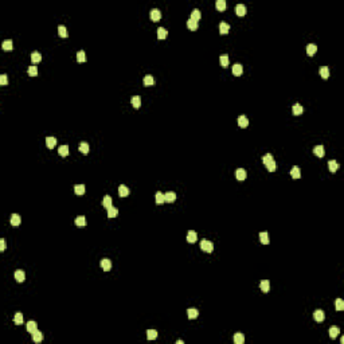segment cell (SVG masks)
<instances>
[{
	"instance_id": "1",
	"label": "cell",
	"mask_w": 344,
	"mask_h": 344,
	"mask_svg": "<svg viewBox=\"0 0 344 344\" xmlns=\"http://www.w3.org/2000/svg\"><path fill=\"white\" fill-rule=\"evenodd\" d=\"M262 161H264V164H265V167L268 168V171L269 172H274L276 171V161H274V159H273V156H272L270 153H268V155H265L264 157H262Z\"/></svg>"
},
{
	"instance_id": "2",
	"label": "cell",
	"mask_w": 344,
	"mask_h": 344,
	"mask_svg": "<svg viewBox=\"0 0 344 344\" xmlns=\"http://www.w3.org/2000/svg\"><path fill=\"white\" fill-rule=\"evenodd\" d=\"M200 249L203 250V252H206V253H211L214 250V243L211 242V241L203 239V241L200 242Z\"/></svg>"
},
{
	"instance_id": "3",
	"label": "cell",
	"mask_w": 344,
	"mask_h": 344,
	"mask_svg": "<svg viewBox=\"0 0 344 344\" xmlns=\"http://www.w3.org/2000/svg\"><path fill=\"white\" fill-rule=\"evenodd\" d=\"M151 19L153 20V22H157V20L161 19V11H159L157 8H153V10H151Z\"/></svg>"
},
{
	"instance_id": "4",
	"label": "cell",
	"mask_w": 344,
	"mask_h": 344,
	"mask_svg": "<svg viewBox=\"0 0 344 344\" xmlns=\"http://www.w3.org/2000/svg\"><path fill=\"white\" fill-rule=\"evenodd\" d=\"M313 319H315L317 323L324 321V319H325V313L323 312L321 309H317V311H316V312L313 313Z\"/></svg>"
},
{
	"instance_id": "5",
	"label": "cell",
	"mask_w": 344,
	"mask_h": 344,
	"mask_svg": "<svg viewBox=\"0 0 344 344\" xmlns=\"http://www.w3.org/2000/svg\"><path fill=\"white\" fill-rule=\"evenodd\" d=\"M101 268L104 269L105 272H109L112 269V261L109 259V258H104V259H101Z\"/></svg>"
},
{
	"instance_id": "6",
	"label": "cell",
	"mask_w": 344,
	"mask_h": 344,
	"mask_svg": "<svg viewBox=\"0 0 344 344\" xmlns=\"http://www.w3.org/2000/svg\"><path fill=\"white\" fill-rule=\"evenodd\" d=\"M230 31V24L226 22H222L219 24V32L222 34V35H226V34H229Z\"/></svg>"
},
{
	"instance_id": "7",
	"label": "cell",
	"mask_w": 344,
	"mask_h": 344,
	"mask_svg": "<svg viewBox=\"0 0 344 344\" xmlns=\"http://www.w3.org/2000/svg\"><path fill=\"white\" fill-rule=\"evenodd\" d=\"M10 222H11V226L18 227L20 225V217L18 215V214H12L11 218H10Z\"/></svg>"
},
{
	"instance_id": "8",
	"label": "cell",
	"mask_w": 344,
	"mask_h": 344,
	"mask_svg": "<svg viewBox=\"0 0 344 344\" xmlns=\"http://www.w3.org/2000/svg\"><path fill=\"white\" fill-rule=\"evenodd\" d=\"M196 239H198L196 231H194V230H190V231H188V234H187V242L194 243V242H196Z\"/></svg>"
},
{
	"instance_id": "9",
	"label": "cell",
	"mask_w": 344,
	"mask_h": 344,
	"mask_svg": "<svg viewBox=\"0 0 344 344\" xmlns=\"http://www.w3.org/2000/svg\"><path fill=\"white\" fill-rule=\"evenodd\" d=\"M313 153H315L316 156L323 157V156L325 155V149H324V147H323V145H316V147L313 148Z\"/></svg>"
},
{
	"instance_id": "10",
	"label": "cell",
	"mask_w": 344,
	"mask_h": 344,
	"mask_svg": "<svg viewBox=\"0 0 344 344\" xmlns=\"http://www.w3.org/2000/svg\"><path fill=\"white\" fill-rule=\"evenodd\" d=\"M118 195H120L121 198L128 196V195H129V188H128L125 184H121L120 187H118Z\"/></svg>"
},
{
	"instance_id": "11",
	"label": "cell",
	"mask_w": 344,
	"mask_h": 344,
	"mask_svg": "<svg viewBox=\"0 0 344 344\" xmlns=\"http://www.w3.org/2000/svg\"><path fill=\"white\" fill-rule=\"evenodd\" d=\"M164 196H166V202H167V203H173V202L176 200V194L173 191L166 192V194H164Z\"/></svg>"
},
{
	"instance_id": "12",
	"label": "cell",
	"mask_w": 344,
	"mask_h": 344,
	"mask_svg": "<svg viewBox=\"0 0 344 344\" xmlns=\"http://www.w3.org/2000/svg\"><path fill=\"white\" fill-rule=\"evenodd\" d=\"M259 288H261V290L264 293H268L269 290H270V282H269L268 280H262L261 284H259Z\"/></svg>"
},
{
	"instance_id": "13",
	"label": "cell",
	"mask_w": 344,
	"mask_h": 344,
	"mask_svg": "<svg viewBox=\"0 0 344 344\" xmlns=\"http://www.w3.org/2000/svg\"><path fill=\"white\" fill-rule=\"evenodd\" d=\"M235 14L238 16H245V14H246V7L243 6V4H237L235 6Z\"/></svg>"
},
{
	"instance_id": "14",
	"label": "cell",
	"mask_w": 344,
	"mask_h": 344,
	"mask_svg": "<svg viewBox=\"0 0 344 344\" xmlns=\"http://www.w3.org/2000/svg\"><path fill=\"white\" fill-rule=\"evenodd\" d=\"M238 125L241 128H246L249 125V118L246 117L245 114H242V116H239L238 117Z\"/></svg>"
},
{
	"instance_id": "15",
	"label": "cell",
	"mask_w": 344,
	"mask_h": 344,
	"mask_svg": "<svg viewBox=\"0 0 344 344\" xmlns=\"http://www.w3.org/2000/svg\"><path fill=\"white\" fill-rule=\"evenodd\" d=\"M242 73H243V67H242V65H241V63H235V65H234V66H233V74H234V75L239 77Z\"/></svg>"
},
{
	"instance_id": "16",
	"label": "cell",
	"mask_w": 344,
	"mask_h": 344,
	"mask_svg": "<svg viewBox=\"0 0 344 344\" xmlns=\"http://www.w3.org/2000/svg\"><path fill=\"white\" fill-rule=\"evenodd\" d=\"M316 51H317V46L313 45V43H311V45L306 46V54L309 55V57H313V55L316 54Z\"/></svg>"
},
{
	"instance_id": "17",
	"label": "cell",
	"mask_w": 344,
	"mask_h": 344,
	"mask_svg": "<svg viewBox=\"0 0 344 344\" xmlns=\"http://www.w3.org/2000/svg\"><path fill=\"white\" fill-rule=\"evenodd\" d=\"M31 335H32V340L35 341V343H41V341L43 340V333H42L41 331H38V329Z\"/></svg>"
},
{
	"instance_id": "18",
	"label": "cell",
	"mask_w": 344,
	"mask_h": 344,
	"mask_svg": "<svg viewBox=\"0 0 344 344\" xmlns=\"http://www.w3.org/2000/svg\"><path fill=\"white\" fill-rule=\"evenodd\" d=\"M235 178L238 179V180H245L246 179V171L243 168H238L235 171Z\"/></svg>"
},
{
	"instance_id": "19",
	"label": "cell",
	"mask_w": 344,
	"mask_h": 344,
	"mask_svg": "<svg viewBox=\"0 0 344 344\" xmlns=\"http://www.w3.org/2000/svg\"><path fill=\"white\" fill-rule=\"evenodd\" d=\"M328 167H329V171L332 172V173H335V172L339 169V164L336 160H329L328 161Z\"/></svg>"
},
{
	"instance_id": "20",
	"label": "cell",
	"mask_w": 344,
	"mask_h": 344,
	"mask_svg": "<svg viewBox=\"0 0 344 344\" xmlns=\"http://www.w3.org/2000/svg\"><path fill=\"white\" fill-rule=\"evenodd\" d=\"M290 176L293 179H299V178H301V172H300V168L297 166H294L293 168L290 169Z\"/></svg>"
},
{
	"instance_id": "21",
	"label": "cell",
	"mask_w": 344,
	"mask_h": 344,
	"mask_svg": "<svg viewBox=\"0 0 344 344\" xmlns=\"http://www.w3.org/2000/svg\"><path fill=\"white\" fill-rule=\"evenodd\" d=\"M15 280L18 281V282H23V281L26 280V274L23 270H16L15 272Z\"/></svg>"
},
{
	"instance_id": "22",
	"label": "cell",
	"mask_w": 344,
	"mask_h": 344,
	"mask_svg": "<svg viewBox=\"0 0 344 344\" xmlns=\"http://www.w3.org/2000/svg\"><path fill=\"white\" fill-rule=\"evenodd\" d=\"M131 102H132V105H133L134 109H139L141 106V98L139 96H133V97H132Z\"/></svg>"
},
{
	"instance_id": "23",
	"label": "cell",
	"mask_w": 344,
	"mask_h": 344,
	"mask_svg": "<svg viewBox=\"0 0 344 344\" xmlns=\"http://www.w3.org/2000/svg\"><path fill=\"white\" fill-rule=\"evenodd\" d=\"M259 239H261V242L264 243V245H269V242H270V239H269V234L266 233V231L259 233Z\"/></svg>"
},
{
	"instance_id": "24",
	"label": "cell",
	"mask_w": 344,
	"mask_h": 344,
	"mask_svg": "<svg viewBox=\"0 0 344 344\" xmlns=\"http://www.w3.org/2000/svg\"><path fill=\"white\" fill-rule=\"evenodd\" d=\"M36 329H38V324H36L35 321H32L31 320V321L27 323V331H28L30 333H34Z\"/></svg>"
},
{
	"instance_id": "25",
	"label": "cell",
	"mask_w": 344,
	"mask_h": 344,
	"mask_svg": "<svg viewBox=\"0 0 344 344\" xmlns=\"http://www.w3.org/2000/svg\"><path fill=\"white\" fill-rule=\"evenodd\" d=\"M46 145H47V148L53 149V148L57 145V139H55V137H47V139H46Z\"/></svg>"
},
{
	"instance_id": "26",
	"label": "cell",
	"mask_w": 344,
	"mask_h": 344,
	"mask_svg": "<svg viewBox=\"0 0 344 344\" xmlns=\"http://www.w3.org/2000/svg\"><path fill=\"white\" fill-rule=\"evenodd\" d=\"M243 341H245V336H243L241 332H237L235 335H234V343L235 344H243Z\"/></svg>"
},
{
	"instance_id": "27",
	"label": "cell",
	"mask_w": 344,
	"mask_h": 344,
	"mask_svg": "<svg viewBox=\"0 0 344 344\" xmlns=\"http://www.w3.org/2000/svg\"><path fill=\"white\" fill-rule=\"evenodd\" d=\"M1 47H3V50H7V51L12 50V48H14V42L11 41V39H7V41H4V42H3Z\"/></svg>"
},
{
	"instance_id": "28",
	"label": "cell",
	"mask_w": 344,
	"mask_h": 344,
	"mask_svg": "<svg viewBox=\"0 0 344 344\" xmlns=\"http://www.w3.org/2000/svg\"><path fill=\"white\" fill-rule=\"evenodd\" d=\"M85 191H86V188H85V186L83 184H77V186H74V192H75L77 195H83L85 194Z\"/></svg>"
},
{
	"instance_id": "29",
	"label": "cell",
	"mask_w": 344,
	"mask_h": 344,
	"mask_svg": "<svg viewBox=\"0 0 344 344\" xmlns=\"http://www.w3.org/2000/svg\"><path fill=\"white\" fill-rule=\"evenodd\" d=\"M215 7H217L218 11H220V12H222V11H225L227 8V4H226V1H225V0H218L217 3H215Z\"/></svg>"
},
{
	"instance_id": "30",
	"label": "cell",
	"mask_w": 344,
	"mask_h": 344,
	"mask_svg": "<svg viewBox=\"0 0 344 344\" xmlns=\"http://www.w3.org/2000/svg\"><path fill=\"white\" fill-rule=\"evenodd\" d=\"M187 315H188V319H196L198 316H199V312H198V309L195 308H190L187 311Z\"/></svg>"
},
{
	"instance_id": "31",
	"label": "cell",
	"mask_w": 344,
	"mask_h": 344,
	"mask_svg": "<svg viewBox=\"0 0 344 344\" xmlns=\"http://www.w3.org/2000/svg\"><path fill=\"white\" fill-rule=\"evenodd\" d=\"M292 112H293L294 116H299V114H301V113L304 112V108L300 105V104H294L293 108H292Z\"/></svg>"
},
{
	"instance_id": "32",
	"label": "cell",
	"mask_w": 344,
	"mask_h": 344,
	"mask_svg": "<svg viewBox=\"0 0 344 344\" xmlns=\"http://www.w3.org/2000/svg\"><path fill=\"white\" fill-rule=\"evenodd\" d=\"M143 82H144V85L145 86H152L153 83H155V78H153V75H149V74H148V75L144 77Z\"/></svg>"
},
{
	"instance_id": "33",
	"label": "cell",
	"mask_w": 344,
	"mask_h": 344,
	"mask_svg": "<svg viewBox=\"0 0 344 344\" xmlns=\"http://www.w3.org/2000/svg\"><path fill=\"white\" fill-rule=\"evenodd\" d=\"M58 34H59L61 38H67V36H69V32H67V28L65 26H59V27H58Z\"/></svg>"
},
{
	"instance_id": "34",
	"label": "cell",
	"mask_w": 344,
	"mask_h": 344,
	"mask_svg": "<svg viewBox=\"0 0 344 344\" xmlns=\"http://www.w3.org/2000/svg\"><path fill=\"white\" fill-rule=\"evenodd\" d=\"M31 61L34 62V63H38V62L42 61V55H41L39 51H34V53H32L31 54Z\"/></svg>"
},
{
	"instance_id": "35",
	"label": "cell",
	"mask_w": 344,
	"mask_h": 344,
	"mask_svg": "<svg viewBox=\"0 0 344 344\" xmlns=\"http://www.w3.org/2000/svg\"><path fill=\"white\" fill-rule=\"evenodd\" d=\"M339 333H340V329H339V327H331V328H329V336H331L332 339L338 338Z\"/></svg>"
},
{
	"instance_id": "36",
	"label": "cell",
	"mask_w": 344,
	"mask_h": 344,
	"mask_svg": "<svg viewBox=\"0 0 344 344\" xmlns=\"http://www.w3.org/2000/svg\"><path fill=\"white\" fill-rule=\"evenodd\" d=\"M75 226H78V227H85L86 226V218L85 217H78V218H75Z\"/></svg>"
},
{
	"instance_id": "37",
	"label": "cell",
	"mask_w": 344,
	"mask_h": 344,
	"mask_svg": "<svg viewBox=\"0 0 344 344\" xmlns=\"http://www.w3.org/2000/svg\"><path fill=\"white\" fill-rule=\"evenodd\" d=\"M167 35H168V32H167L166 28H163V27H159V28H157V38L159 39H166Z\"/></svg>"
},
{
	"instance_id": "38",
	"label": "cell",
	"mask_w": 344,
	"mask_h": 344,
	"mask_svg": "<svg viewBox=\"0 0 344 344\" xmlns=\"http://www.w3.org/2000/svg\"><path fill=\"white\" fill-rule=\"evenodd\" d=\"M58 153L63 157L67 156V155H69V145H61V147L58 148Z\"/></svg>"
},
{
	"instance_id": "39",
	"label": "cell",
	"mask_w": 344,
	"mask_h": 344,
	"mask_svg": "<svg viewBox=\"0 0 344 344\" xmlns=\"http://www.w3.org/2000/svg\"><path fill=\"white\" fill-rule=\"evenodd\" d=\"M112 202H113V199H112V196H109V195H106L105 198H104V200H102V204H104V207L108 210L109 207H112Z\"/></svg>"
},
{
	"instance_id": "40",
	"label": "cell",
	"mask_w": 344,
	"mask_h": 344,
	"mask_svg": "<svg viewBox=\"0 0 344 344\" xmlns=\"http://www.w3.org/2000/svg\"><path fill=\"white\" fill-rule=\"evenodd\" d=\"M23 315L20 312H18V313H15V316H14V323H15L16 325H20V324H23Z\"/></svg>"
},
{
	"instance_id": "41",
	"label": "cell",
	"mask_w": 344,
	"mask_h": 344,
	"mask_svg": "<svg viewBox=\"0 0 344 344\" xmlns=\"http://www.w3.org/2000/svg\"><path fill=\"white\" fill-rule=\"evenodd\" d=\"M187 27H188L190 30H192V31H195V30H198L199 24H198V22H195V20L188 19V20H187Z\"/></svg>"
},
{
	"instance_id": "42",
	"label": "cell",
	"mask_w": 344,
	"mask_h": 344,
	"mask_svg": "<svg viewBox=\"0 0 344 344\" xmlns=\"http://www.w3.org/2000/svg\"><path fill=\"white\" fill-rule=\"evenodd\" d=\"M320 75L324 78V80H327L329 77V69L327 66H321L320 67Z\"/></svg>"
},
{
	"instance_id": "43",
	"label": "cell",
	"mask_w": 344,
	"mask_h": 344,
	"mask_svg": "<svg viewBox=\"0 0 344 344\" xmlns=\"http://www.w3.org/2000/svg\"><path fill=\"white\" fill-rule=\"evenodd\" d=\"M200 18H202V14H200V11H199V10H196V8H195V10L191 12V18H190V19H192V20H195V22H198V20L200 19Z\"/></svg>"
},
{
	"instance_id": "44",
	"label": "cell",
	"mask_w": 344,
	"mask_h": 344,
	"mask_svg": "<svg viewBox=\"0 0 344 344\" xmlns=\"http://www.w3.org/2000/svg\"><path fill=\"white\" fill-rule=\"evenodd\" d=\"M117 215H118V210H117V208H114L113 206L108 208V218H116Z\"/></svg>"
},
{
	"instance_id": "45",
	"label": "cell",
	"mask_w": 344,
	"mask_h": 344,
	"mask_svg": "<svg viewBox=\"0 0 344 344\" xmlns=\"http://www.w3.org/2000/svg\"><path fill=\"white\" fill-rule=\"evenodd\" d=\"M155 199H156V203L157 204H163L164 202H166V196H164V194H161L160 191L156 192V198H155Z\"/></svg>"
},
{
	"instance_id": "46",
	"label": "cell",
	"mask_w": 344,
	"mask_h": 344,
	"mask_svg": "<svg viewBox=\"0 0 344 344\" xmlns=\"http://www.w3.org/2000/svg\"><path fill=\"white\" fill-rule=\"evenodd\" d=\"M147 338L148 340H155L157 338V332L155 329H148L147 331Z\"/></svg>"
},
{
	"instance_id": "47",
	"label": "cell",
	"mask_w": 344,
	"mask_h": 344,
	"mask_svg": "<svg viewBox=\"0 0 344 344\" xmlns=\"http://www.w3.org/2000/svg\"><path fill=\"white\" fill-rule=\"evenodd\" d=\"M80 151H81V153H83V155H87V153H89V144L87 143H81L80 144Z\"/></svg>"
},
{
	"instance_id": "48",
	"label": "cell",
	"mask_w": 344,
	"mask_h": 344,
	"mask_svg": "<svg viewBox=\"0 0 344 344\" xmlns=\"http://www.w3.org/2000/svg\"><path fill=\"white\" fill-rule=\"evenodd\" d=\"M77 61L78 62H85L86 61V54H85V51L83 50H81V51L77 53Z\"/></svg>"
},
{
	"instance_id": "49",
	"label": "cell",
	"mask_w": 344,
	"mask_h": 344,
	"mask_svg": "<svg viewBox=\"0 0 344 344\" xmlns=\"http://www.w3.org/2000/svg\"><path fill=\"white\" fill-rule=\"evenodd\" d=\"M219 61H220V65H222L223 67H227V66H229V57H227V54L226 55H222V57L219 58Z\"/></svg>"
},
{
	"instance_id": "50",
	"label": "cell",
	"mask_w": 344,
	"mask_h": 344,
	"mask_svg": "<svg viewBox=\"0 0 344 344\" xmlns=\"http://www.w3.org/2000/svg\"><path fill=\"white\" fill-rule=\"evenodd\" d=\"M28 74L31 77H36V75H38V67L34 66V65H32V66H30L28 67Z\"/></svg>"
},
{
	"instance_id": "51",
	"label": "cell",
	"mask_w": 344,
	"mask_h": 344,
	"mask_svg": "<svg viewBox=\"0 0 344 344\" xmlns=\"http://www.w3.org/2000/svg\"><path fill=\"white\" fill-rule=\"evenodd\" d=\"M336 309H338V311H343L344 309V301L341 299L336 300Z\"/></svg>"
},
{
	"instance_id": "52",
	"label": "cell",
	"mask_w": 344,
	"mask_h": 344,
	"mask_svg": "<svg viewBox=\"0 0 344 344\" xmlns=\"http://www.w3.org/2000/svg\"><path fill=\"white\" fill-rule=\"evenodd\" d=\"M0 83H1V85H7V83H8V78H7L6 74H1V75H0Z\"/></svg>"
},
{
	"instance_id": "53",
	"label": "cell",
	"mask_w": 344,
	"mask_h": 344,
	"mask_svg": "<svg viewBox=\"0 0 344 344\" xmlns=\"http://www.w3.org/2000/svg\"><path fill=\"white\" fill-rule=\"evenodd\" d=\"M0 250H1V252L6 250V239H3V238L0 239Z\"/></svg>"
}]
</instances>
